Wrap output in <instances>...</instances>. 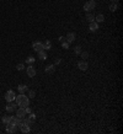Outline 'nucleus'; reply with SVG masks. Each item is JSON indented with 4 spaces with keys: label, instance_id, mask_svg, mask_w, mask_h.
<instances>
[{
    "label": "nucleus",
    "instance_id": "nucleus-1",
    "mask_svg": "<svg viewBox=\"0 0 123 134\" xmlns=\"http://www.w3.org/2000/svg\"><path fill=\"white\" fill-rule=\"evenodd\" d=\"M15 101H16V105H17L19 107H27V106L30 105V98H28L25 94H20V95L15 98Z\"/></svg>",
    "mask_w": 123,
    "mask_h": 134
},
{
    "label": "nucleus",
    "instance_id": "nucleus-2",
    "mask_svg": "<svg viewBox=\"0 0 123 134\" xmlns=\"http://www.w3.org/2000/svg\"><path fill=\"white\" fill-rule=\"evenodd\" d=\"M96 8V1L95 0H89V1L84 5V10L85 11H91Z\"/></svg>",
    "mask_w": 123,
    "mask_h": 134
},
{
    "label": "nucleus",
    "instance_id": "nucleus-3",
    "mask_svg": "<svg viewBox=\"0 0 123 134\" xmlns=\"http://www.w3.org/2000/svg\"><path fill=\"white\" fill-rule=\"evenodd\" d=\"M15 98H16V95H15V92H14L13 90H9V91L5 94V100H6L8 102H13V101H15Z\"/></svg>",
    "mask_w": 123,
    "mask_h": 134
},
{
    "label": "nucleus",
    "instance_id": "nucleus-4",
    "mask_svg": "<svg viewBox=\"0 0 123 134\" xmlns=\"http://www.w3.org/2000/svg\"><path fill=\"white\" fill-rule=\"evenodd\" d=\"M32 46H33V49L36 51V52H40V51H43L44 48H43V42H40V41H35L33 43H32Z\"/></svg>",
    "mask_w": 123,
    "mask_h": 134
},
{
    "label": "nucleus",
    "instance_id": "nucleus-5",
    "mask_svg": "<svg viewBox=\"0 0 123 134\" xmlns=\"http://www.w3.org/2000/svg\"><path fill=\"white\" fill-rule=\"evenodd\" d=\"M26 114H27V113H26L25 107H20V108L16 109V116H17V118H25Z\"/></svg>",
    "mask_w": 123,
    "mask_h": 134
},
{
    "label": "nucleus",
    "instance_id": "nucleus-6",
    "mask_svg": "<svg viewBox=\"0 0 123 134\" xmlns=\"http://www.w3.org/2000/svg\"><path fill=\"white\" fill-rule=\"evenodd\" d=\"M16 108H17V105L14 103V101H13V102H9V103L6 105V107H5V109H6L8 112H15Z\"/></svg>",
    "mask_w": 123,
    "mask_h": 134
},
{
    "label": "nucleus",
    "instance_id": "nucleus-7",
    "mask_svg": "<svg viewBox=\"0 0 123 134\" xmlns=\"http://www.w3.org/2000/svg\"><path fill=\"white\" fill-rule=\"evenodd\" d=\"M78 68H79L80 70L85 71V70H87V68H89V64H87V62H86V60H80V62L78 63Z\"/></svg>",
    "mask_w": 123,
    "mask_h": 134
},
{
    "label": "nucleus",
    "instance_id": "nucleus-8",
    "mask_svg": "<svg viewBox=\"0 0 123 134\" xmlns=\"http://www.w3.org/2000/svg\"><path fill=\"white\" fill-rule=\"evenodd\" d=\"M5 130H6V133H15L16 130H17V125H15V124H6V128H5Z\"/></svg>",
    "mask_w": 123,
    "mask_h": 134
},
{
    "label": "nucleus",
    "instance_id": "nucleus-9",
    "mask_svg": "<svg viewBox=\"0 0 123 134\" xmlns=\"http://www.w3.org/2000/svg\"><path fill=\"white\" fill-rule=\"evenodd\" d=\"M65 40H67V42H68L69 44H70V43H73V42L75 41V33H73V32H69V33L67 35Z\"/></svg>",
    "mask_w": 123,
    "mask_h": 134
},
{
    "label": "nucleus",
    "instance_id": "nucleus-10",
    "mask_svg": "<svg viewBox=\"0 0 123 134\" xmlns=\"http://www.w3.org/2000/svg\"><path fill=\"white\" fill-rule=\"evenodd\" d=\"M27 75L30 76V78H33L35 75H36V69L32 67V65H30V67H27Z\"/></svg>",
    "mask_w": 123,
    "mask_h": 134
},
{
    "label": "nucleus",
    "instance_id": "nucleus-11",
    "mask_svg": "<svg viewBox=\"0 0 123 134\" xmlns=\"http://www.w3.org/2000/svg\"><path fill=\"white\" fill-rule=\"evenodd\" d=\"M89 28H90V31H91V32H96V31L98 30V24H97L96 21H92V22H90Z\"/></svg>",
    "mask_w": 123,
    "mask_h": 134
},
{
    "label": "nucleus",
    "instance_id": "nucleus-12",
    "mask_svg": "<svg viewBox=\"0 0 123 134\" xmlns=\"http://www.w3.org/2000/svg\"><path fill=\"white\" fill-rule=\"evenodd\" d=\"M38 53V58L41 59V60H46L47 59V53L44 52V49L43 51H40V52H37Z\"/></svg>",
    "mask_w": 123,
    "mask_h": 134
},
{
    "label": "nucleus",
    "instance_id": "nucleus-13",
    "mask_svg": "<svg viewBox=\"0 0 123 134\" xmlns=\"http://www.w3.org/2000/svg\"><path fill=\"white\" fill-rule=\"evenodd\" d=\"M20 129H21L22 133H30V132H31V128H30V125H27V124H22V125L20 127Z\"/></svg>",
    "mask_w": 123,
    "mask_h": 134
},
{
    "label": "nucleus",
    "instance_id": "nucleus-14",
    "mask_svg": "<svg viewBox=\"0 0 123 134\" xmlns=\"http://www.w3.org/2000/svg\"><path fill=\"white\" fill-rule=\"evenodd\" d=\"M54 70H55V65L54 64H51V65L46 67V73H48V74H52Z\"/></svg>",
    "mask_w": 123,
    "mask_h": 134
},
{
    "label": "nucleus",
    "instance_id": "nucleus-15",
    "mask_svg": "<svg viewBox=\"0 0 123 134\" xmlns=\"http://www.w3.org/2000/svg\"><path fill=\"white\" fill-rule=\"evenodd\" d=\"M17 90H19L20 94H25V92L27 91V86H26V85H19V86H17Z\"/></svg>",
    "mask_w": 123,
    "mask_h": 134
},
{
    "label": "nucleus",
    "instance_id": "nucleus-16",
    "mask_svg": "<svg viewBox=\"0 0 123 134\" xmlns=\"http://www.w3.org/2000/svg\"><path fill=\"white\" fill-rule=\"evenodd\" d=\"M86 21H87V22H92V21H95V16H94V14H91V13L86 14Z\"/></svg>",
    "mask_w": 123,
    "mask_h": 134
},
{
    "label": "nucleus",
    "instance_id": "nucleus-17",
    "mask_svg": "<svg viewBox=\"0 0 123 134\" xmlns=\"http://www.w3.org/2000/svg\"><path fill=\"white\" fill-rule=\"evenodd\" d=\"M95 20H96L97 24H98V22H103V21H105V16H103L102 14H98V15H96Z\"/></svg>",
    "mask_w": 123,
    "mask_h": 134
},
{
    "label": "nucleus",
    "instance_id": "nucleus-18",
    "mask_svg": "<svg viewBox=\"0 0 123 134\" xmlns=\"http://www.w3.org/2000/svg\"><path fill=\"white\" fill-rule=\"evenodd\" d=\"M43 48H44V49H47V51H48V49H51V48H52V43H51V41H48V40H47V41H44V42H43Z\"/></svg>",
    "mask_w": 123,
    "mask_h": 134
},
{
    "label": "nucleus",
    "instance_id": "nucleus-19",
    "mask_svg": "<svg viewBox=\"0 0 123 134\" xmlns=\"http://www.w3.org/2000/svg\"><path fill=\"white\" fill-rule=\"evenodd\" d=\"M28 121L31 122V123H35V121H36V116H35V113L32 112V113H30V116H28Z\"/></svg>",
    "mask_w": 123,
    "mask_h": 134
},
{
    "label": "nucleus",
    "instance_id": "nucleus-20",
    "mask_svg": "<svg viewBox=\"0 0 123 134\" xmlns=\"http://www.w3.org/2000/svg\"><path fill=\"white\" fill-rule=\"evenodd\" d=\"M10 118H11V116H4V117H3V122H4L5 124H9V123H10Z\"/></svg>",
    "mask_w": 123,
    "mask_h": 134
},
{
    "label": "nucleus",
    "instance_id": "nucleus-21",
    "mask_svg": "<svg viewBox=\"0 0 123 134\" xmlns=\"http://www.w3.org/2000/svg\"><path fill=\"white\" fill-rule=\"evenodd\" d=\"M109 10H111V11H116V10H117V3H112V4L109 5Z\"/></svg>",
    "mask_w": 123,
    "mask_h": 134
},
{
    "label": "nucleus",
    "instance_id": "nucleus-22",
    "mask_svg": "<svg viewBox=\"0 0 123 134\" xmlns=\"http://www.w3.org/2000/svg\"><path fill=\"white\" fill-rule=\"evenodd\" d=\"M74 53H75V54H80V53H81V47H80V46H76V47L74 48Z\"/></svg>",
    "mask_w": 123,
    "mask_h": 134
},
{
    "label": "nucleus",
    "instance_id": "nucleus-23",
    "mask_svg": "<svg viewBox=\"0 0 123 134\" xmlns=\"http://www.w3.org/2000/svg\"><path fill=\"white\" fill-rule=\"evenodd\" d=\"M35 60H36V59H35V57H28V58L26 59V62H27L28 64H32V63H35Z\"/></svg>",
    "mask_w": 123,
    "mask_h": 134
},
{
    "label": "nucleus",
    "instance_id": "nucleus-24",
    "mask_svg": "<svg viewBox=\"0 0 123 134\" xmlns=\"http://www.w3.org/2000/svg\"><path fill=\"white\" fill-rule=\"evenodd\" d=\"M16 68H17V70H20V71H21V70H24V69H25V64H24V63H20V64H17V65H16Z\"/></svg>",
    "mask_w": 123,
    "mask_h": 134
},
{
    "label": "nucleus",
    "instance_id": "nucleus-25",
    "mask_svg": "<svg viewBox=\"0 0 123 134\" xmlns=\"http://www.w3.org/2000/svg\"><path fill=\"white\" fill-rule=\"evenodd\" d=\"M80 54H81V58L82 59H87V57H89V53L87 52H81Z\"/></svg>",
    "mask_w": 123,
    "mask_h": 134
},
{
    "label": "nucleus",
    "instance_id": "nucleus-26",
    "mask_svg": "<svg viewBox=\"0 0 123 134\" xmlns=\"http://www.w3.org/2000/svg\"><path fill=\"white\" fill-rule=\"evenodd\" d=\"M62 47H63L64 49H68V48H69V43L65 41V42H63V43H62Z\"/></svg>",
    "mask_w": 123,
    "mask_h": 134
},
{
    "label": "nucleus",
    "instance_id": "nucleus-27",
    "mask_svg": "<svg viewBox=\"0 0 123 134\" xmlns=\"http://www.w3.org/2000/svg\"><path fill=\"white\" fill-rule=\"evenodd\" d=\"M35 95H36V94H35V91H30V92H28V98H33V97H35Z\"/></svg>",
    "mask_w": 123,
    "mask_h": 134
},
{
    "label": "nucleus",
    "instance_id": "nucleus-28",
    "mask_svg": "<svg viewBox=\"0 0 123 134\" xmlns=\"http://www.w3.org/2000/svg\"><path fill=\"white\" fill-rule=\"evenodd\" d=\"M25 109H26V113H32L33 111H32V108H30L28 106L27 107H25Z\"/></svg>",
    "mask_w": 123,
    "mask_h": 134
},
{
    "label": "nucleus",
    "instance_id": "nucleus-29",
    "mask_svg": "<svg viewBox=\"0 0 123 134\" xmlns=\"http://www.w3.org/2000/svg\"><path fill=\"white\" fill-rule=\"evenodd\" d=\"M65 41H67V40H65L64 36H60V37H59V42H60V43H63V42H65Z\"/></svg>",
    "mask_w": 123,
    "mask_h": 134
},
{
    "label": "nucleus",
    "instance_id": "nucleus-30",
    "mask_svg": "<svg viewBox=\"0 0 123 134\" xmlns=\"http://www.w3.org/2000/svg\"><path fill=\"white\" fill-rule=\"evenodd\" d=\"M60 62H62V60H60V59H57V60H55V64H57V65H58V64H60Z\"/></svg>",
    "mask_w": 123,
    "mask_h": 134
},
{
    "label": "nucleus",
    "instance_id": "nucleus-31",
    "mask_svg": "<svg viewBox=\"0 0 123 134\" xmlns=\"http://www.w3.org/2000/svg\"><path fill=\"white\" fill-rule=\"evenodd\" d=\"M111 1H112V3H117V1H118V0H111Z\"/></svg>",
    "mask_w": 123,
    "mask_h": 134
}]
</instances>
